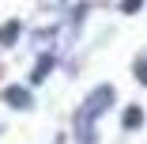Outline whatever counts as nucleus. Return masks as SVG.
Listing matches in <instances>:
<instances>
[{"mask_svg": "<svg viewBox=\"0 0 147 144\" xmlns=\"http://www.w3.org/2000/svg\"><path fill=\"white\" fill-rule=\"evenodd\" d=\"M109 106H113V87H109V83L94 87L91 95L83 99V106H79V114H76V136H79L83 144H94V118L106 114Z\"/></svg>", "mask_w": 147, "mask_h": 144, "instance_id": "f257e3e1", "label": "nucleus"}, {"mask_svg": "<svg viewBox=\"0 0 147 144\" xmlns=\"http://www.w3.org/2000/svg\"><path fill=\"white\" fill-rule=\"evenodd\" d=\"M4 99H8V106H15V110H30V106H34V95L26 91V87H8Z\"/></svg>", "mask_w": 147, "mask_h": 144, "instance_id": "f03ea898", "label": "nucleus"}, {"mask_svg": "<svg viewBox=\"0 0 147 144\" xmlns=\"http://www.w3.org/2000/svg\"><path fill=\"white\" fill-rule=\"evenodd\" d=\"M53 65H57V57H53V53H42V57H38V68H34V76H30V80H34V83H42V80L49 76V68H53Z\"/></svg>", "mask_w": 147, "mask_h": 144, "instance_id": "7ed1b4c3", "label": "nucleus"}, {"mask_svg": "<svg viewBox=\"0 0 147 144\" xmlns=\"http://www.w3.org/2000/svg\"><path fill=\"white\" fill-rule=\"evenodd\" d=\"M15 38H19V23L8 19L4 27H0V46H15Z\"/></svg>", "mask_w": 147, "mask_h": 144, "instance_id": "20e7f679", "label": "nucleus"}, {"mask_svg": "<svg viewBox=\"0 0 147 144\" xmlns=\"http://www.w3.org/2000/svg\"><path fill=\"white\" fill-rule=\"evenodd\" d=\"M140 125H143V110L140 106H128L125 110V129H140Z\"/></svg>", "mask_w": 147, "mask_h": 144, "instance_id": "39448f33", "label": "nucleus"}, {"mask_svg": "<svg viewBox=\"0 0 147 144\" xmlns=\"http://www.w3.org/2000/svg\"><path fill=\"white\" fill-rule=\"evenodd\" d=\"M136 80H140V83H147V61H140V65H136Z\"/></svg>", "mask_w": 147, "mask_h": 144, "instance_id": "423d86ee", "label": "nucleus"}, {"mask_svg": "<svg viewBox=\"0 0 147 144\" xmlns=\"http://www.w3.org/2000/svg\"><path fill=\"white\" fill-rule=\"evenodd\" d=\"M140 4H143V0H125L121 8H125V12H140Z\"/></svg>", "mask_w": 147, "mask_h": 144, "instance_id": "0eeeda50", "label": "nucleus"}]
</instances>
